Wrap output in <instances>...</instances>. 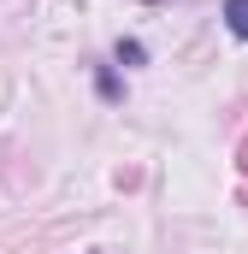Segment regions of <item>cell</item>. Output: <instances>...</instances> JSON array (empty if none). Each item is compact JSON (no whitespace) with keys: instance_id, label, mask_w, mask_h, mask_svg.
<instances>
[{"instance_id":"obj_3","label":"cell","mask_w":248,"mask_h":254,"mask_svg":"<svg viewBox=\"0 0 248 254\" xmlns=\"http://www.w3.org/2000/svg\"><path fill=\"white\" fill-rule=\"evenodd\" d=\"M243 166H248V142H243Z\"/></svg>"},{"instance_id":"obj_1","label":"cell","mask_w":248,"mask_h":254,"mask_svg":"<svg viewBox=\"0 0 248 254\" xmlns=\"http://www.w3.org/2000/svg\"><path fill=\"white\" fill-rule=\"evenodd\" d=\"M225 30L237 42H248V0H225Z\"/></svg>"},{"instance_id":"obj_2","label":"cell","mask_w":248,"mask_h":254,"mask_svg":"<svg viewBox=\"0 0 248 254\" xmlns=\"http://www.w3.org/2000/svg\"><path fill=\"white\" fill-rule=\"evenodd\" d=\"M113 54H119V65H142V60H148V48H142V42H119Z\"/></svg>"}]
</instances>
